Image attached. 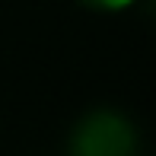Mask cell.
Listing matches in <instances>:
<instances>
[{"label":"cell","mask_w":156,"mask_h":156,"mask_svg":"<svg viewBox=\"0 0 156 156\" xmlns=\"http://www.w3.org/2000/svg\"><path fill=\"white\" fill-rule=\"evenodd\" d=\"M86 10H96V13H121L127 6H134L137 0H80Z\"/></svg>","instance_id":"2"},{"label":"cell","mask_w":156,"mask_h":156,"mask_svg":"<svg viewBox=\"0 0 156 156\" xmlns=\"http://www.w3.org/2000/svg\"><path fill=\"white\" fill-rule=\"evenodd\" d=\"M140 137L127 115L115 108H93L70 127V156H137Z\"/></svg>","instance_id":"1"}]
</instances>
